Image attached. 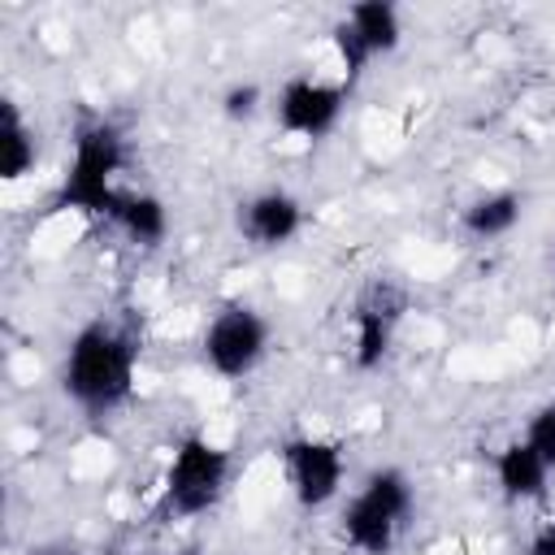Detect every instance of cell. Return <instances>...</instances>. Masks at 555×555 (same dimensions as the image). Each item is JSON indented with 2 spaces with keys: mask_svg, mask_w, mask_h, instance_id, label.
I'll return each instance as SVG.
<instances>
[{
  "mask_svg": "<svg viewBox=\"0 0 555 555\" xmlns=\"http://www.w3.org/2000/svg\"><path fill=\"white\" fill-rule=\"evenodd\" d=\"M217 108H221L225 121L247 126V121H256V117L269 108V91H264L260 82H251V78H238V82H230V87L217 95Z\"/></svg>",
  "mask_w": 555,
  "mask_h": 555,
  "instance_id": "15",
  "label": "cell"
},
{
  "mask_svg": "<svg viewBox=\"0 0 555 555\" xmlns=\"http://www.w3.org/2000/svg\"><path fill=\"white\" fill-rule=\"evenodd\" d=\"M525 555H555V516H542V520L529 529Z\"/></svg>",
  "mask_w": 555,
  "mask_h": 555,
  "instance_id": "17",
  "label": "cell"
},
{
  "mask_svg": "<svg viewBox=\"0 0 555 555\" xmlns=\"http://www.w3.org/2000/svg\"><path fill=\"white\" fill-rule=\"evenodd\" d=\"M269 351H273V321L247 299H225L199 330V364L221 382L251 377L269 360Z\"/></svg>",
  "mask_w": 555,
  "mask_h": 555,
  "instance_id": "6",
  "label": "cell"
},
{
  "mask_svg": "<svg viewBox=\"0 0 555 555\" xmlns=\"http://www.w3.org/2000/svg\"><path fill=\"white\" fill-rule=\"evenodd\" d=\"M126 169H130V139H126V130L113 117H104V113L82 117L74 126L69 156H65V169L56 178V208L108 225L113 208L130 191L126 186Z\"/></svg>",
  "mask_w": 555,
  "mask_h": 555,
  "instance_id": "2",
  "label": "cell"
},
{
  "mask_svg": "<svg viewBox=\"0 0 555 555\" xmlns=\"http://www.w3.org/2000/svg\"><path fill=\"white\" fill-rule=\"evenodd\" d=\"M278 464H282V486L291 503L308 516L330 512L347 499V447L330 434L295 429L278 442Z\"/></svg>",
  "mask_w": 555,
  "mask_h": 555,
  "instance_id": "5",
  "label": "cell"
},
{
  "mask_svg": "<svg viewBox=\"0 0 555 555\" xmlns=\"http://www.w3.org/2000/svg\"><path fill=\"white\" fill-rule=\"evenodd\" d=\"M416 516V481L399 464L369 468L338 503L334 533L351 555H395Z\"/></svg>",
  "mask_w": 555,
  "mask_h": 555,
  "instance_id": "3",
  "label": "cell"
},
{
  "mask_svg": "<svg viewBox=\"0 0 555 555\" xmlns=\"http://www.w3.org/2000/svg\"><path fill=\"white\" fill-rule=\"evenodd\" d=\"M490 477H494V490L503 503L512 507H525V503H542L551 494V481L555 473L542 464V455L516 434L507 438L494 455H490Z\"/></svg>",
  "mask_w": 555,
  "mask_h": 555,
  "instance_id": "11",
  "label": "cell"
},
{
  "mask_svg": "<svg viewBox=\"0 0 555 555\" xmlns=\"http://www.w3.org/2000/svg\"><path fill=\"white\" fill-rule=\"evenodd\" d=\"M520 438L542 455V464L555 473V395L551 399H542V403H533L529 408V416H525V429H520Z\"/></svg>",
  "mask_w": 555,
  "mask_h": 555,
  "instance_id": "16",
  "label": "cell"
},
{
  "mask_svg": "<svg viewBox=\"0 0 555 555\" xmlns=\"http://www.w3.org/2000/svg\"><path fill=\"white\" fill-rule=\"evenodd\" d=\"M182 555H204V551H182Z\"/></svg>",
  "mask_w": 555,
  "mask_h": 555,
  "instance_id": "19",
  "label": "cell"
},
{
  "mask_svg": "<svg viewBox=\"0 0 555 555\" xmlns=\"http://www.w3.org/2000/svg\"><path fill=\"white\" fill-rule=\"evenodd\" d=\"M408 308H412V295L395 278H369L356 291L347 312V360L356 373H377L390 360L399 330L408 321Z\"/></svg>",
  "mask_w": 555,
  "mask_h": 555,
  "instance_id": "7",
  "label": "cell"
},
{
  "mask_svg": "<svg viewBox=\"0 0 555 555\" xmlns=\"http://www.w3.org/2000/svg\"><path fill=\"white\" fill-rule=\"evenodd\" d=\"M330 43H334V61H338V78L347 87H356L377 61L395 56L403 43V13L390 0H356L347 4L334 26H330Z\"/></svg>",
  "mask_w": 555,
  "mask_h": 555,
  "instance_id": "8",
  "label": "cell"
},
{
  "mask_svg": "<svg viewBox=\"0 0 555 555\" xmlns=\"http://www.w3.org/2000/svg\"><path fill=\"white\" fill-rule=\"evenodd\" d=\"M308 225V208L291 186H256L234 204V234L251 251H282Z\"/></svg>",
  "mask_w": 555,
  "mask_h": 555,
  "instance_id": "10",
  "label": "cell"
},
{
  "mask_svg": "<svg viewBox=\"0 0 555 555\" xmlns=\"http://www.w3.org/2000/svg\"><path fill=\"white\" fill-rule=\"evenodd\" d=\"M520 221H525V195L512 186H486L473 199H464L455 212V230L468 243H503L507 234H516Z\"/></svg>",
  "mask_w": 555,
  "mask_h": 555,
  "instance_id": "12",
  "label": "cell"
},
{
  "mask_svg": "<svg viewBox=\"0 0 555 555\" xmlns=\"http://www.w3.org/2000/svg\"><path fill=\"white\" fill-rule=\"evenodd\" d=\"M139 364H143V343L126 321L87 317L61 347L56 390L82 416L104 421L130 408L139 390Z\"/></svg>",
  "mask_w": 555,
  "mask_h": 555,
  "instance_id": "1",
  "label": "cell"
},
{
  "mask_svg": "<svg viewBox=\"0 0 555 555\" xmlns=\"http://www.w3.org/2000/svg\"><path fill=\"white\" fill-rule=\"evenodd\" d=\"M551 278H555V243H551Z\"/></svg>",
  "mask_w": 555,
  "mask_h": 555,
  "instance_id": "18",
  "label": "cell"
},
{
  "mask_svg": "<svg viewBox=\"0 0 555 555\" xmlns=\"http://www.w3.org/2000/svg\"><path fill=\"white\" fill-rule=\"evenodd\" d=\"M234 486V455L204 429H186L160 468V516L199 520L225 503Z\"/></svg>",
  "mask_w": 555,
  "mask_h": 555,
  "instance_id": "4",
  "label": "cell"
},
{
  "mask_svg": "<svg viewBox=\"0 0 555 555\" xmlns=\"http://www.w3.org/2000/svg\"><path fill=\"white\" fill-rule=\"evenodd\" d=\"M39 165V134L13 95L0 100V178L22 182Z\"/></svg>",
  "mask_w": 555,
  "mask_h": 555,
  "instance_id": "14",
  "label": "cell"
},
{
  "mask_svg": "<svg viewBox=\"0 0 555 555\" xmlns=\"http://www.w3.org/2000/svg\"><path fill=\"white\" fill-rule=\"evenodd\" d=\"M108 230L121 234L130 247L152 251V247H160L169 238V204L156 191H147V186H130L121 195V204L113 208Z\"/></svg>",
  "mask_w": 555,
  "mask_h": 555,
  "instance_id": "13",
  "label": "cell"
},
{
  "mask_svg": "<svg viewBox=\"0 0 555 555\" xmlns=\"http://www.w3.org/2000/svg\"><path fill=\"white\" fill-rule=\"evenodd\" d=\"M351 87L330 74H291L269 95L273 126L295 143H321L330 139L347 117Z\"/></svg>",
  "mask_w": 555,
  "mask_h": 555,
  "instance_id": "9",
  "label": "cell"
}]
</instances>
